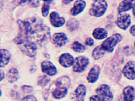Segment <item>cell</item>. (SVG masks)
Masks as SVG:
<instances>
[{
  "instance_id": "obj_7",
  "label": "cell",
  "mask_w": 135,
  "mask_h": 101,
  "mask_svg": "<svg viewBox=\"0 0 135 101\" xmlns=\"http://www.w3.org/2000/svg\"><path fill=\"white\" fill-rule=\"evenodd\" d=\"M115 23L120 28L126 31L131 24V16L127 13L120 14L118 16Z\"/></svg>"
},
{
  "instance_id": "obj_4",
  "label": "cell",
  "mask_w": 135,
  "mask_h": 101,
  "mask_svg": "<svg viewBox=\"0 0 135 101\" xmlns=\"http://www.w3.org/2000/svg\"><path fill=\"white\" fill-rule=\"evenodd\" d=\"M18 44L20 50L28 57L33 58L37 55V44L33 42L28 40H22L20 41Z\"/></svg>"
},
{
  "instance_id": "obj_21",
  "label": "cell",
  "mask_w": 135,
  "mask_h": 101,
  "mask_svg": "<svg viewBox=\"0 0 135 101\" xmlns=\"http://www.w3.org/2000/svg\"><path fill=\"white\" fill-rule=\"evenodd\" d=\"M19 77V71L14 68H11L7 74V79L11 83H13L18 81Z\"/></svg>"
},
{
  "instance_id": "obj_1",
  "label": "cell",
  "mask_w": 135,
  "mask_h": 101,
  "mask_svg": "<svg viewBox=\"0 0 135 101\" xmlns=\"http://www.w3.org/2000/svg\"><path fill=\"white\" fill-rule=\"evenodd\" d=\"M19 32L14 39L16 44L22 40H28L40 46L47 42L50 38L49 27L37 18L18 21Z\"/></svg>"
},
{
  "instance_id": "obj_37",
  "label": "cell",
  "mask_w": 135,
  "mask_h": 101,
  "mask_svg": "<svg viewBox=\"0 0 135 101\" xmlns=\"http://www.w3.org/2000/svg\"><path fill=\"white\" fill-rule=\"evenodd\" d=\"M73 1L72 0H64V1H62V3L65 4H69L71 3V2H73Z\"/></svg>"
},
{
  "instance_id": "obj_14",
  "label": "cell",
  "mask_w": 135,
  "mask_h": 101,
  "mask_svg": "<svg viewBox=\"0 0 135 101\" xmlns=\"http://www.w3.org/2000/svg\"><path fill=\"white\" fill-rule=\"evenodd\" d=\"M74 58L73 56L68 53H62L59 57L58 62L60 65L66 68L73 65Z\"/></svg>"
},
{
  "instance_id": "obj_9",
  "label": "cell",
  "mask_w": 135,
  "mask_h": 101,
  "mask_svg": "<svg viewBox=\"0 0 135 101\" xmlns=\"http://www.w3.org/2000/svg\"><path fill=\"white\" fill-rule=\"evenodd\" d=\"M68 37L64 32H56L53 34L52 42L57 47H61L66 44L68 41Z\"/></svg>"
},
{
  "instance_id": "obj_25",
  "label": "cell",
  "mask_w": 135,
  "mask_h": 101,
  "mask_svg": "<svg viewBox=\"0 0 135 101\" xmlns=\"http://www.w3.org/2000/svg\"><path fill=\"white\" fill-rule=\"evenodd\" d=\"M71 48L74 52L82 53L85 52L86 48L82 44L78 41H74L71 45Z\"/></svg>"
},
{
  "instance_id": "obj_38",
  "label": "cell",
  "mask_w": 135,
  "mask_h": 101,
  "mask_svg": "<svg viewBox=\"0 0 135 101\" xmlns=\"http://www.w3.org/2000/svg\"><path fill=\"white\" fill-rule=\"evenodd\" d=\"M4 3L3 1H0V12L2 11L3 10V7Z\"/></svg>"
},
{
  "instance_id": "obj_10",
  "label": "cell",
  "mask_w": 135,
  "mask_h": 101,
  "mask_svg": "<svg viewBox=\"0 0 135 101\" xmlns=\"http://www.w3.org/2000/svg\"><path fill=\"white\" fill-rule=\"evenodd\" d=\"M41 69L43 73L51 77L55 76L57 73L56 67L49 60H45L41 63Z\"/></svg>"
},
{
  "instance_id": "obj_16",
  "label": "cell",
  "mask_w": 135,
  "mask_h": 101,
  "mask_svg": "<svg viewBox=\"0 0 135 101\" xmlns=\"http://www.w3.org/2000/svg\"><path fill=\"white\" fill-rule=\"evenodd\" d=\"M135 6V1L133 0H125L122 1L118 7V13L127 12L132 9Z\"/></svg>"
},
{
  "instance_id": "obj_26",
  "label": "cell",
  "mask_w": 135,
  "mask_h": 101,
  "mask_svg": "<svg viewBox=\"0 0 135 101\" xmlns=\"http://www.w3.org/2000/svg\"><path fill=\"white\" fill-rule=\"evenodd\" d=\"M50 80V78L46 75H42L38 77L37 79L38 85L44 87L48 84Z\"/></svg>"
},
{
  "instance_id": "obj_18",
  "label": "cell",
  "mask_w": 135,
  "mask_h": 101,
  "mask_svg": "<svg viewBox=\"0 0 135 101\" xmlns=\"http://www.w3.org/2000/svg\"><path fill=\"white\" fill-rule=\"evenodd\" d=\"M123 95L124 101H133L135 100V91L134 87L127 86L123 89Z\"/></svg>"
},
{
  "instance_id": "obj_34",
  "label": "cell",
  "mask_w": 135,
  "mask_h": 101,
  "mask_svg": "<svg viewBox=\"0 0 135 101\" xmlns=\"http://www.w3.org/2000/svg\"><path fill=\"white\" fill-rule=\"evenodd\" d=\"M132 52V49L129 46H126L123 49V52L126 55H130Z\"/></svg>"
},
{
  "instance_id": "obj_3",
  "label": "cell",
  "mask_w": 135,
  "mask_h": 101,
  "mask_svg": "<svg viewBox=\"0 0 135 101\" xmlns=\"http://www.w3.org/2000/svg\"><path fill=\"white\" fill-rule=\"evenodd\" d=\"M123 37L119 33H115L104 40L101 44V47L105 52H113L115 47L122 41Z\"/></svg>"
},
{
  "instance_id": "obj_13",
  "label": "cell",
  "mask_w": 135,
  "mask_h": 101,
  "mask_svg": "<svg viewBox=\"0 0 135 101\" xmlns=\"http://www.w3.org/2000/svg\"><path fill=\"white\" fill-rule=\"evenodd\" d=\"M49 21L50 24L55 28L61 27L65 23V19L56 12H52L50 14Z\"/></svg>"
},
{
  "instance_id": "obj_20",
  "label": "cell",
  "mask_w": 135,
  "mask_h": 101,
  "mask_svg": "<svg viewBox=\"0 0 135 101\" xmlns=\"http://www.w3.org/2000/svg\"><path fill=\"white\" fill-rule=\"evenodd\" d=\"M108 31L104 28H96L92 32V36L96 40H102L107 37Z\"/></svg>"
},
{
  "instance_id": "obj_22",
  "label": "cell",
  "mask_w": 135,
  "mask_h": 101,
  "mask_svg": "<svg viewBox=\"0 0 135 101\" xmlns=\"http://www.w3.org/2000/svg\"><path fill=\"white\" fill-rule=\"evenodd\" d=\"M55 84L56 87H64L69 88L71 85V80L69 77L63 76L58 78Z\"/></svg>"
},
{
  "instance_id": "obj_24",
  "label": "cell",
  "mask_w": 135,
  "mask_h": 101,
  "mask_svg": "<svg viewBox=\"0 0 135 101\" xmlns=\"http://www.w3.org/2000/svg\"><path fill=\"white\" fill-rule=\"evenodd\" d=\"M105 53L106 52L102 48L101 46H97L93 50L92 57L94 60H99L104 57Z\"/></svg>"
},
{
  "instance_id": "obj_30",
  "label": "cell",
  "mask_w": 135,
  "mask_h": 101,
  "mask_svg": "<svg viewBox=\"0 0 135 101\" xmlns=\"http://www.w3.org/2000/svg\"><path fill=\"white\" fill-rule=\"evenodd\" d=\"M85 44L89 46H92L94 44V41L91 37L87 38L85 40Z\"/></svg>"
},
{
  "instance_id": "obj_8",
  "label": "cell",
  "mask_w": 135,
  "mask_h": 101,
  "mask_svg": "<svg viewBox=\"0 0 135 101\" xmlns=\"http://www.w3.org/2000/svg\"><path fill=\"white\" fill-rule=\"evenodd\" d=\"M122 73L128 79L134 80L135 79V62L134 61H129L124 66Z\"/></svg>"
},
{
  "instance_id": "obj_29",
  "label": "cell",
  "mask_w": 135,
  "mask_h": 101,
  "mask_svg": "<svg viewBox=\"0 0 135 101\" xmlns=\"http://www.w3.org/2000/svg\"><path fill=\"white\" fill-rule=\"evenodd\" d=\"M19 101H38L37 98L33 95H28L23 97Z\"/></svg>"
},
{
  "instance_id": "obj_15",
  "label": "cell",
  "mask_w": 135,
  "mask_h": 101,
  "mask_svg": "<svg viewBox=\"0 0 135 101\" xmlns=\"http://www.w3.org/2000/svg\"><path fill=\"white\" fill-rule=\"evenodd\" d=\"M86 2L83 0L76 1L70 9L69 13L71 16H76L81 13L86 7Z\"/></svg>"
},
{
  "instance_id": "obj_2",
  "label": "cell",
  "mask_w": 135,
  "mask_h": 101,
  "mask_svg": "<svg viewBox=\"0 0 135 101\" xmlns=\"http://www.w3.org/2000/svg\"><path fill=\"white\" fill-rule=\"evenodd\" d=\"M108 6V3L106 1H94L89 10V14L96 18L101 17L106 12Z\"/></svg>"
},
{
  "instance_id": "obj_35",
  "label": "cell",
  "mask_w": 135,
  "mask_h": 101,
  "mask_svg": "<svg viewBox=\"0 0 135 101\" xmlns=\"http://www.w3.org/2000/svg\"><path fill=\"white\" fill-rule=\"evenodd\" d=\"M129 33L130 34L133 36L135 37V25L132 26H131L129 29Z\"/></svg>"
},
{
  "instance_id": "obj_11",
  "label": "cell",
  "mask_w": 135,
  "mask_h": 101,
  "mask_svg": "<svg viewBox=\"0 0 135 101\" xmlns=\"http://www.w3.org/2000/svg\"><path fill=\"white\" fill-rule=\"evenodd\" d=\"M101 72V68L98 65L95 64L91 67L88 72L86 77L88 82L90 83H94L98 79Z\"/></svg>"
},
{
  "instance_id": "obj_17",
  "label": "cell",
  "mask_w": 135,
  "mask_h": 101,
  "mask_svg": "<svg viewBox=\"0 0 135 101\" xmlns=\"http://www.w3.org/2000/svg\"><path fill=\"white\" fill-rule=\"evenodd\" d=\"M12 55L9 50L0 49V68H3L8 65L10 61Z\"/></svg>"
},
{
  "instance_id": "obj_28",
  "label": "cell",
  "mask_w": 135,
  "mask_h": 101,
  "mask_svg": "<svg viewBox=\"0 0 135 101\" xmlns=\"http://www.w3.org/2000/svg\"><path fill=\"white\" fill-rule=\"evenodd\" d=\"M21 89L22 92L25 93H31L33 91V87L26 85L22 86L21 87Z\"/></svg>"
},
{
  "instance_id": "obj_41",
  "label": "cell",
  "mask_w": 135,
  "mask_h": 101,
  "mask_svg": "<svg viewBox=\"0 0 135 101\" xmlns=\"http://www.w3.org/2000/svg\"><path fill=\"white\" fill-rule=\"evenodd\" d=\"M2 95V92H1V89H0V97H1V95Z\"/></svg>"
},
{
  "instance_id": "obj_6",
  "label": "cell",
  "mask_w": 135,
  "mask_h": 101,
  "mask_svg": "<svg viewBox=\"0 0 135 101\" xmlns=\"http://www.w3.org/2000/svg\"><path fill=\"white\" fill-rule=\"evenodd\" d=\"M95 92L97 95L104 101H112L113 100L114 95L110 87L108 85H100L96 89Z\"/></svg>"
},
{
  "instance_id": "obj_23",
  "label": "cell",
  "mask_w": 135,
  "mask_h": 101,
  "mask_svg": "<svg viewBox=\"0 0 135 101\" xmlns=\"http://www.w3.org/2000/svg\"><path fill=\"white\" fill-rule=\"evenodd\" d=\"M66 26L69 31H74L79 28L80 23L79 21L76 19H69L66 22Z\"/></svg>"
},
{
  "instance_id": "obj_33",
  "label": "cell",
  "mask_w": 135,
  "mask_h": 101,
  "mask_svg": "<svg viewBox=\"0 0 135 101\" xmlns=\"http://www.w3.org/2000/svg\"><path fill=\"white\" fill-rule=\"evenodd\" d=\"M89 101H104L97 95H94L90 97Z\"/></svg>"
},
{
  "instance_id": "obj_5",
  "label": "cell",
  "mask_w": 135,
  "mask_h": 101,
  "mask_svg": "<svg viewBox=\"0 0 135 101\" xmlns=\"http://www.w3.org/2000/svg\"><path fill=\"white\" fill-rule=\"evenodd\" d=\"M89 59L85 56H79L74 59L72 70L74 72H83L89 64Z\"/></svg>"
},
{
  "instance_id": "obj_12",
  "label": "cell",
  "mask_w": 135,
  "mask_h": 101,
  "mask_svg": "<svg viewBox=\"0 0 135 101\" xmlns=\"http://www.w3.org/2000/svg\"><path fill=\"white\" fill-rule=\"evenodd\" d=\"M86 94V88L83 84H80L75 90L72 95L73 101H84Z\"/></svg>"
},
{
  "instance_id": "obj_27",
  "label": "cell",
  "mask_w": 135,
  "mask_h": 101,
  "mask_svg": "<svg viewBox=\"0 0 135 101\" xmlns=\"http://www.w3.org/2000/svg\"><path fill=\"white\" fill-rule=\"evenodd\" d=\"M52 2V1H44L41 7V12L42 16L46 17L48 16L49 13L50 4Z\"/></svg>"
},
{
  "instance_id": "obj_19",
  "label": "cell",
  "mask_w": 135,
  "mask_h": 101,
  "mask_svg": "<svg viewBox=\"0 0 135 101\" xmlns=\"http://www.w3.org/2000/svg\"><path fill=\"white\" fill-rule=\"evenodd\" d=\"M68 88L64 87H56L52 92V95L55 99H60L67 95Z\"/></svg>"
},
{
  "instance_id": "obj_36",
  "label": "cell",
  "mask_w": 135,
  "mask_h": 101,
  "mask_svg": "<svg viewBox=\"0 0 135 101\" xmlns=\"http://www.w3.org/2000/svg\"><path fill=\"white\" fill-rule=\"evenodd\" d=\"M5 77V74L4 71L0 69V81H2Z\"/></svg>"
},
{
  "instance_id": "obj_39",
  "label": "cell",
  "mask_w": 135,
  "mask_h": 101,
  "mask_svg": "<svg viewBox=\"0 0 135 101\" xmlns=\"http://www.w3.org/2000/svg\"><path fill=\"white\" fill-rule=\"evenodd\" d=\"M132 9L133 13V16H135V6L133 7Z\"/></svg>"
},
{
  "instance_id": "obj_40",
  "label": "cell",
  "mask_w": 135,
  "mask_h": 101,
  "mask_svg": "<svg viewBox=\"0 0 135 101\" xmlns=\"http://www.w3.org/2000/svg\"><path fill=\"white\" fill-rule=\"evenodd\" d=\"M44 55H45V57H46L47 58H50V56L48 54H46Z\"/></svg>"
},
{
  "instance_id": "obj_32",
  "label": "cell",
  "mask_w": 135,
  "mask_h": 101,
  "mask_svg": "<svg viewBox=\"0 0 135 101\" xmlns=\"http://www.w3.org/2000/svg\"><path fill=\"white\" fill-rule=\"evenodd\" d=\"M11 96L15 99H20V95L19 93L15 91H12L11 92Z\"/></svg>"
},
{
  "instance_id": "obj_31",
  "label": "cell",
  "mask_w": 135,
  "mask_h": 101,
  "mask_svg": "<svg viewBox=\"0 0 135 101\" xmlns=\"http://www.w3.org/2000/svg\"><path fill=\"white\" fill-rule=\"evenodd\" d=\"M28 2L29 5L33 7H37L40 4V1H29Z\"/></svg>"
}]
</instances>
